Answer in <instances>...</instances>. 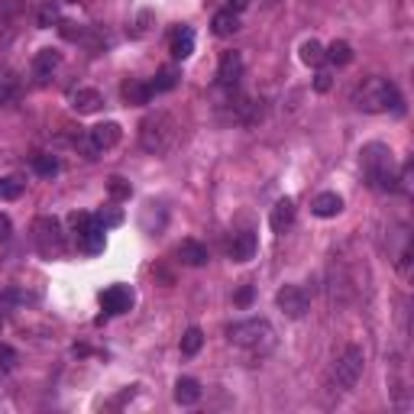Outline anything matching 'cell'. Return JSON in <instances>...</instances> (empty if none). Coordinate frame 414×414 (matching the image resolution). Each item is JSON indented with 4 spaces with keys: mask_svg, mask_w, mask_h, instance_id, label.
Instances as JSON below:
<instances>
[{
    "mask_svg": "<svg viewBox=\"0 0 414 414\" xmlns=\"http://www.w3.org/2000/svg\"><path fill=\"white\" fill-rule=\"evenodd\" d=\"M359 162H363V175H366V182H369V188H376V191L398 188V169H395V155L388 146L369 143V146L359 152Z\"/></svg>",
    "mask_w": 414,
    "mask_h": 414,
    "instance_id": "obj_1",
    "label": "cell"
},
{
    "mask_svg": "<svg viewBox=\"0 0 414 414\" xmlns=\"http://www.w3.org/2000/svg\"><path fill=\"white\" fill-rule=\"evenodd\" d=\"M227 340L239 350L253 353V356H266L275 346V330L266 317H249V321H237L227 330Z\"/></svg>",
    "mask_w": 414,
    "mask_h": 414,
    "instance_id": "obj_2",
    "label": "cell"
},
{
    "mask_svg": "<svg viewBox=\"0 0 414 414\" xmlns=\"http://www.w3.org/2000/svg\"><path fill=\"white\" fill-rule=\"evenodd\" d=\"M175 136H178V127L172 113H149L146 120L140 123V146L152 155H165L172 146H175Z\"/></svg>",
    "mask_w": 414,
    "mask_h": 414,
    "instance_id": "obj_3",
    "label": "cell"
},
{
    "mask_svg": "<svg viewBox=\"0 0 414 414\" xmlns=\"http://www.w3.org/2000/svg\"><path fill=\"white\" fill-rule=\"evenodd\" d=\"M401 98L395 91L392 81L385 78H369L356 88V107L366 113H385V110H398Z\"/></svg>",
    "mask_w": 414,
    "mask_h": 414,
    "instance_id": "obj_4",
    "label": "cell"
},
{
    "mask_svg": "<svg viewBox=\"0 0 414 414\" xmlns=\"http://www.w3.org/2000/svg\"><path fill=\"white\" fill-rule=\"evenodd\" d=\"M363 369H366V353H363V346L350 343V346H343V350H340L337 359H333L330 382H333V388H337V392H350V388L359 382Z\"/></svg>",
    "mask_w": 414,
    "mask_h": 414,
    "instance_id": "obj_5",
    "label": "cell"
},
{
    "mask_svg": "<svg viewBox=\"0 0 414 414\" xmlns=\"http://www.w3.org/2000/svg\"><path fill=\"white\" fill-rule=\"evenodd\" d=\"M33 239H36V249L52 259V256H62L65 249V237H62V227H58L56 217H39L33 224Z\"/></svg>",
    "mask_w": 414,
    "mask_h": 414,
    "instance_id": "obj_6",
    "label": "cell"
},
{
    "mask_svg": "<svg viewBox=\"0 0 414 414\" xmlns=\"http://www.w3.org/2000/svg\"><path fill=\"white\" fill-rule=\"evenodd\" d=\"M275 301H279V308L285 311L291 321H298V317H304L311 311V298L301 285H281L279 295H275Z\"/></svg>",
    "mask_w": 414,
    "mask_h": 414,
    "instance_id": "obj_7",
    "label": "cell"
},
{
    "mask_svg": "<svg viewBox=\"0 0 414 414\" xmlns=\"http://www.w3.org/2000/svg\"><path fill=\"white\" fill-rule=\"evenodd\" d=\"M120 136H123V133H120L117 123H98V127L91 130V136H88L85 146H88V152L98 155V152H104V149H113V146H117Z\"/></svg>",
    "mask_w": 414,
    "mask_h": 414,
    "instance_id": "obj_8",
    "label": "cell"
},
{
    "mask_svg": "<svg viewBox=\"0 0 414 414\" xmlns=\"http://www.w3.org/2000/svg\"><path fill=\"white\" fill-rule=\"evenodd\" d=\"M100 304L107 314H123L133 308V291L127 285H110L107 291H100Z\"/></svg>",
    "mask_w": 414,
    "mask_h": 414,
    "instance_id": "obj_9",
    "label": "cell"
},
{
    "mask_svg": "<svg viewBox=\"0 0 414 414\" xmlns=\"http://www.w3.org/2000/svg\"><path fill=\"white\" fill-rule=\"evenodd\" d=\"M239 75H243V56L239 52H224L220 56V65H217V78H220V85L224 88H237Z\"/></svg>",
    "mask_w": 414,
    "mask_h": 414,
    "instance_id": "obj_10",
    "label": "cell"
},
{
    "mask_svg": "<svg viewBox=\"0 0 414 414\" xmlns=\"http://www.w3.org/2000/svg\"><path fill=\"white\" fill-rule=\"evenodd\" d=\"M311 211L317 214V217H337L340 211H343V197L337 195V191H321V195L311 201Z\"/></svg>",
    "mask_w": 414,
    "mask_h": 414,
    "instance_id": "obj_11",
    "label": "cell"
},
{
    "mask_svg": "<svg viewBox=\"0 0 414 414\" xmlns=\"http://www.w3.org/2000/svg\"><path fill=\"white\" fill-rule=\"evenodd\" d=\"M100 107H104V98H100V91H94V88H78V91L71 94V110L75 113H98Z\"/></svg>",
    "mask_w": 414,
    "mask_h": 414,
    "instance_id": "obj_12",
    "label": "cell"
},
{
    "mask_svg": "<svg viewBox=\"0 0 414 414\" xmlns=\"http://www.w3.org/2000/svg\"><path fill=\"white\" fill-rule=\"evenodd\" d=\"M62 65V52L56 49H39L33 56V75L39 78V81H46V78H52V71Z\"/></svg>",
    "mask_w": 414,
    "mask_h": 414,
    "instance_id": "obj_13",
    "label": "cell"
},
{
    "mask_svg": "<svg viewBox=\"0 0 414 414\" xmlns=\"http://www.w3.org/2000/svg\"><path fill=\"white\" fill-rule=\"evenodd\" d=\"M256 233H249V230H243V233H237L233 237V243H230V259L233 262H249L256 256Z\"/></svg>",
    "mask_w": 414,
    "mask_h": 414,
    "instance_id": "obj_14",
    "label": "cell"
},
{
    "mask_svg": "<svg viewBox=\"0 0 414 414\" xmlns=\"http://www.w3.org/2000/svg\"><path fill=\"white\" fill-rule=\"evenodd\" d=\"M291 224H295V201H291V197H281V201L272 207V217H269V227H272L275 233H285Z\"/></svg>",
    "mask_w": 414,
    "mask_h": 414,
    "instance_id": "obj_15",
    "label": "cell"
},
{
    "mask_svg": "<svg viewBox=\"0 0 414 414\" xmlns=\"http://www.w3.org/2000/svg\"><path fill=\"white\" fill-rule=\"evenodd\" d=\"M120 94H123V100H127V104L143 107V104H149V98H152V88H149L146 81H140V78H130V81H123Z\"/></svg>",
    "mask_w": 414,
    "mask_h": 414,
    "instance_id": "obj_16",
    "label": "cell"
},
{
    "mask_svg": "<svg viewBox=\"0 0 414 414\" xmlns=\"http://www.w3.org/2000/svg\"><path fill=\"white\" fill-rule=\"evenodd\" d=\"M178 259L185 262V266H204L207 262V246L197 243V239H182V246H178Z\"/></svg>",
    "mask_w": 414,
    "mask_h": 414,
    "instance_id": "obj_17",
    "label": "cell"
},
{
    "mask_svg": "<svg viewBox=\"0 0 414 414\" xmlns=\"http://www.w3.org/2000/svg\"><path fill=\"white\" fill-rule=\"evenodd\" d=\"M169 52L175 58H188L191 52H195V33H191L188 26H182V29H175V33H172V43H169Z\"/></svg>",
    "mask_w": 414,
    "mask_h": 414,
    "instance_id": "obj_18",
    "label": "cell"
},
{
    "mask_svg": "<svg viewBox=\"0 0 414 414\" xmlns=\"http://www.w3.org/2000/svg\"><path fill=\"white\" fill-rule=\"evenodd\" d=\"M211 29H214V36L227 39V36H233V33H237V29H239V14H233L230 7H227V10H220V14H214Z\"/></svg>",
    "mask_w": 414,
    "mask_h": 414,
    "instance_id": "obj_19",
    "label": "cell"
},
{
    "mask_svg": "<svg viewBox=\"0 0 414 414\" xmlns=\"http://www.w3.org/2000/svg\"><path fill=\"white\" fill-rule=\"evenodd\" d=\"M78 246H81L88 256L104 253V227H100V220L91 227V230H85L81 237H78Z\"/></svg>",
    "mask_w": 414,
    "mask_h": 414,
    "instance_id": "obj_20",
    "label": "cell"
},
{
    "mask_svg": "<svg viewBox=\"0 0 414 414\" xmlns=\"http://www.w3.org/2000/svg\"><path fill=\"white\" fill-rule=\"evenodd\" d=\"M175 401L178 405H197V401H201V385H197L195 379H188V376L178 379L175 382Z\"/></svg>",
    "mask_w": 414,
    "mask_h": 414,
    "instance_id": "obj_21",
    "label": "cell"
},
{
    "mask_svg": "<svg viewBox=\"0 0 414 414\" xmlns=\"http://www.w3.org/2000/svg\"><path fill=\"white\" fill-rule=\"evenodd\" d=\"M324 58L333 65H350L353 62V46L346 39H337V43H330V49H324Z\"/></svg>",
    "mask_w": 414,
    "mask_h": 414,
    "instance_id": "obj_22",
    "label": "cell"
},
{
    "mask_svg": "<svg viewBox=\"0 0 414 414\" xmlns=\"http://www.w3.org/2000/svg\"><path fill=\"white\" fill-rule=\"evenodd\" d=\"M178 78H182V75H178V71H175V68H162V71H159V75H155V81H152V85H149V88H152V94H162V91H172V88H175V85H178Z\"/></svg>",
    "mask_w": 414,
    "mask_h": 414,
    "instance_id": "obj_23",
    "label": "cell"
},
{
    "mask_svg": "<svg viewBox=\"0 0 414 414\" xmlns=\"http://www.w3.org/2000/svg\"><path fill=\"white\" fill-rule=\"evenodd\" d=\"M33 169H36V175L52 178V175H58V159H56V155H36Z\"/></svg>",
    "mask_w": 414,
    "mask_h": 414,
    "instance_id": "obj_24",
    "label": "cell"
},
{
    "mask_svg": "<svg viewBox=\"0 0 414 414\" xmlns=\"http://www.w3.org/2000/svg\"><path fill=\"white\" fill-rule=\"evenodd\" d=\"M201 346H204V333H201V330H197V327L185 330V337H182V353H185V356H195Z\"/></svg>",
    "mask_w": 414,
    "mask_h": 414,
    "instance_id": "obj_25",
    "label": "cell"
},
{
    "mask_svg": "<svg viewBox=\"0 0 414 414\" xmlns=\"http://www.w3.org/2000/svg\"><path fill=\"white\" fill-rule=\"evenodd\" d=\"M301 62L304 65H321L324 62V46L317 43V39H308V43H301Z\"/></svg>",
    "mask_w": 414,
    "mask_h": 414,
    "instance_id": "obj_26",
    "label": "cell"
},
{
    "mask_svg": "<svg viewBox=\"0 0 414 414\" xmlns=\"http://www.w3.org/2000/svg\"><path fill=\"white\" fill-rule=\"evenodd\" d=\"M107 191H110L113 201H127V197L133 195V188H130L127 178H110V182H107Z\"/></svg>",
    "mask_w": 414,
    "mask_h": 414,
    "instance_id": "obj_27",
    "label": "cell"
},
{
    "mask_svg": "<svg viewBox=\"0 0 414 414\" xmlns=\"http://www.w3.org/2000/svg\"><path fill=\"white\" fill-rule=\"evenodd\" d=\"M20 195H23L20 178H4V182H0V197H4V201H16Z\"/></svg>",
    "mask_w": 414,
    "mask_h": 414,
    "instance_id": "obj_28",
    "label": "cell"
},
{
    "mask_svg": "<svg viewBox=\"0 0 414 414\" xmlns=\"http://www.w3.org/2000/svg\"><path fill=\"white\" fill-rule=\"evenodd\" d=\"M14 98H16V78L4 75V78H0V104H10Z\"/></svg>",
    "mask_w": 414,
    "mask_h": 414,
    "instance_id": "obj_29",
    "label": "cell"
},
{
    "mask_svg": "<svg viewBox=\"0 0 414 414\" xmlns=\"http://www.w3.org/2000/svg\"><path fill=\"white\" fill-rule=\"evenodd\" d=\"M98 220H100V227L107 230V227H120V224H123V214L113 211V207H107V211H100V214H98Z\"/></svg>",
    "mask_w": 414,
    "mask_h": 414,
    "instance_id": "obj_30",
    "label": "cell"
},
{
    "mask_svg": "<svg viewBox=\"0 0 414 414\" xmlns=\"http://www.w3.org/2000/svg\"><path fill=\"white\" fill-rule=\"evenodd\" d=\"M14 359H16V353L10 350V346H0V372L14 369Z\"/></svg>",
    "mask_w": 414,
    "mask_h": 414,
    "instance_id": "obj_31",
    "label": "cell"
},
{
    "mask_svg": "<svg viewBox=\"0 0 414 414\" xmlns=\"http://www.w3.org/2000/svg\"><path fill=\"white\" fill-rule=\"evenodd\" d=\"M62 36L75 43V39H81V36H85V29L78 26V23H62Z\"/></svg>",
    "mask_w": 414,
    "mask_h": 414,
    "instance_id": "obj_32",
    "label": "cell"
},
{
    "mask_svg": "<svg viewBox=\"0 0 414 414\" xmlns=\"http://www.w3.org/2000/svg\"><path fill=\"white\" fill-rule=\"evenodd\" d=\"M233 301H237L239 308H249V301H253V285H243V288H239Z\"/></svg>",
    "mask_w": 414,
    "mask_h": 414,
    "instance_id": "obj_33",
    "label": "cell"
},
{
    "mask_svg": "<svg viewBox=\"0 0 414 414\" xmlns=\"http://www.w3.org/2000/svg\"><path fill=\"white\" fill-rule=\"evenodd\" d=\"M330 85H333V81H330V75L327 71H317V78H314V91H330Z\"/></svg>",
    "mask_w": 414,
    "mask_h": 414,
    "instance_id": "obj_34",
    "label": "cell"
},
{
    "mask_svg": "<svg viewBox=\"0 0 414 414\" xmlns=\"http://www.w3.org/2000/svg\"><path fill=\"white\" fill-rule=\"evenodd\" d=\"M58 20V14H56V7H46L43 14H39V26H52V23Z\"/></svg>",
    "mask_w": 414,
    "mask_h": 414,
    "instance_id": "obj_35",
    "label": "cell"
},
{
    "mask_svg": "<svg viewBox=\"0 0 414 414\" xmlns=\"http://www.w3.org/2000/svg\"><path fill=\"white\" fill-rule=\"evenodd\" d=\"M10 233H14V224L7 214H0V239H10Z\"/></svg>",
    "mask_w": 414,
    "mask_h": 414,
    "instance_id": "obj_36",
    "label": "cell"
},
{
    "mask_svg": "<svg viewBox=\"0 0 414 414\" xmlns=\"http://www.w3.org/2000/svg\"><path fill=\"white\" fill-rule=\"evenodd\" d=\"M249 7V0H230V10L233 14H239V10H246Z\"/></svg>",
    "mask_w": 414,
    "mask_h": 414,
    "instance_id": "obj_37",
    "label": "cell"
},
{
    "mask_svg": "<svg viewBox=\"0 0 414 414\" xmlns=\"http://www.w3.org/2000/svg\"><path fill=\"white\" fill-rule=\"evenodd\" d=\"M0 330H4V321H0Z\"/></svg>",
    "mask_w": 414,
    "mask_h": 414,
    "instance_id": "obj_38",
    "label": "cell"
}]
</instances>
